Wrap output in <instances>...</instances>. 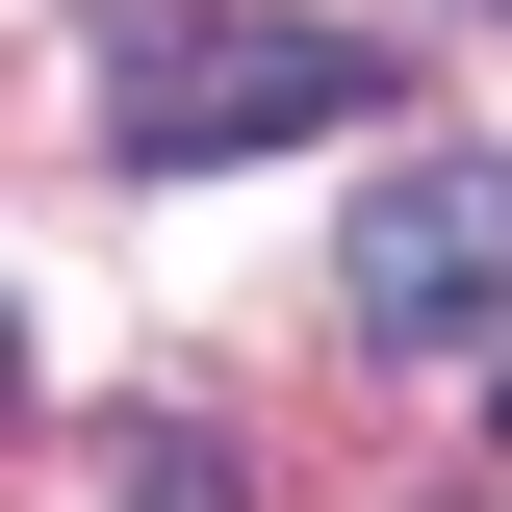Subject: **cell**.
Wrapping results in <instances>:
<instances>
[{
	"instance_id": "1",
	"label": "cell",
	"mask_w": 512,
	"mask_h": 512,
	"mask_svg": "<svg viewBox=\"0 0 512 512\" xmlns=\"http://www.w3.org/2000/svg\"><path fill=\"white\" fill-rule=\"evenodd\" d=\"M359 128V26H282V0H180V26H128V154L205 180V154H308Z\"/></svg>"
},
{
	"instance_id": "2",
	"label": "cell",
	"mask_w": 512,
	"mask_h": 512,
	"mask_svg": "<svg viewBox=\"0 0 512 512\" xmlns=\"http://www.w3.org/2000/svg\"><path fill=\"white\" fill-rule=\"evenodd\" d=\"M333 282H359V333H384V359H436V333H512V154H436V180H384Z\"/></svg>"
},
{
	"instance_id": "3",
	"label": "cell",
	"mask_w": 512,
	"mask_h": 512,
	"mask_svg": "<svg viewBox=\"0 0 512 512\" xmlns=\"http://www.w3.org/2000/svg\"><path fill=\"white\" fill-rule=\"evenodd\" d=\"M487 436H512V410H487Z\"/></svg>"
}]
</instances>
